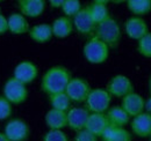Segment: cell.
Listing matches in <instances>:
<instances>
[{"label":"cell","mask_w":151,"mask_h":141,"mask_svg":"<svg viewBox=\"0 0 151 141\" xmlns=\"http://www.w3.org/2000/svg\"><path fill=\"white\" fill-rule=\"evenodd\" d=\"M60 8L66 18L71 19L75 18L83 7H81V2L79 0H64Z\"/></svg>","instance_id":"26"},{"label":"cell","mask_w":151,"mask_h":141,"mask_svg":"<svg viewBox=\"0 0 151 141\" xmlns=\"http://www.w3.org/2000/svg\"><path fill=\"white\" fill-rule=\"evenodd\" d=\"M0 141H8V139L5 137L4 133H0Z\"/></svg>","instance_id":"34"},{"label":"cell","mask_w":151,"mask_h":141,"mask_svg":"<svg viewBox=\"0 0 151 141\" xmlns=\"http://www.w3.org/2000/svg\"><path fill=\"white\" fill-rule=\"evenodd\" d=\"M106 117L109 125L115 127H124L129 123V116L127 112L121 108V105L109 106V109L106 111Z\"/></svg>","instance_id":"17"},{"label":"cell","mask_w":151,"mask_h":141,"mask_svg":"<svg viewBox=\"0 0 151 141\" xmlns=\"http://www.w3.org/2000/svg\"><path fill=\"white\" fill-rule=\"evenodd\" d=\"M44 120L49 130H62L68 126L66 112L55 110V109H50L47 112Z\"/></svg>","instance_id":"19"},{"label":"cell","mask_w":151,"mask_h":141,"mask_svg":"<svg viewBox=\"0 0 151 141\" xmlns=\"http://www.w3.org/2000/svg\"><path fill=\"white\" fill-rule=\"evenodd\" d=\"M63 1L64 0H50L49 4H50V6L52 8H60L62 5H63Z\"/></svg>","instance_id":"32"},{"label":"cell","mask_w":151,"mask_h":141,"mask_svg":"<svg viewBox=\"0 0 151 141\" xmlns=\"http://www.w3.org/2000/svg\"><path fill=\"white\" fill-rule=\"evenodd\" d=\"M71 79V72L66 67L59 65L52 66L43 74L41 89L49 96L58 93H64Z\"/></svg>","instance_id":"1"},{"label":"cell","mask_w":151,"mask_h":141,"mask_svg":"<svg viewBox=\"0 0 151 141\" xmlns=\"http://www.w3.org/2000/svg\"><path fill=\"white\" fill-rule=\"evenodd\" d=\"M4 134L8 141H26L30 134L29 125L20 118H14L6 124Z\"/></svg>","instance_id":"8"},{"label":"cell","mask_w":151,"mask_h":141,"mask_svg":"<svg viewBox=\"0 0 151 141\" xmlns=\"http://www.w3.org/2000/svg\"><path fill=\"white\" fill-rule=\"evenodd\" d=\"M109 125L105 113H90L87 122L85 125V130L92 133L94 137H101L105 128Z\"/></svg>","instance_id":"16"},{"label":"cell","mask_w":151,"mask_h":141,"mask_svg":"<svg viewBox=\"0 0 151 141\" xmlns=\"http://www.w3.org/2000/svg\"><path fill=\"white\" fill-rule=\"evenodd\" d=\"M38 75V68L37 66L29 61V60H23L20 64H18V66L14 70V75L13 78L17 79L18 81H20L23 85L30 83L33 82Z\"/></svg>","instance_id":"11"},{"label":"cell","mask_w":151,"mask_h":141,"mask_svg":"<svg viewBox=\"0 0 151 141\" xmlns=\"http://www.w3.org/2000/svg\"><path fill=\"white\" fill-rule=\"evenodd\" d=\"M43 141H69V138L62 130H49L44 134Z\"/></svg>","instance_id":"28"},{"label":"cell","mask_w":151,"mask_h":141,"mask_svg":"<svg viewBox=\"0 0 151 141\" xmlns=\"http://www.w3.org/2000/svg\"><path fill=\"white\" fill-rule=\"evenodd\" d=\"M11 115H12V104L4 96H0V120L8 119Z\"/></svg>","instance_id":"29"},{"label":"cell","mask_w":151,"mask_h":141,"mask_svg":"<svg viewBox=\"0 0 151 141\" xmlns=\"http://www.w3.org/2000/svg\"><path fill=\"white\" fill-rule=\"evenodd\" d=\"M132 132L139 138H150L151 135V115L142 112L134 117L130 123Z\"/></svg>","instance_id":"14"},{"label":"cell","mask_w":151,"mask_h":141,"mask_svg":"<svg viewBox=\"0 0 151 141\" xmlns=\"http://www.w3.org/2000/svg\"><path fill=\"white\" fill-rule=\"evenodd\" d=\"M75 141H96V137H94L92 133H90L88 131H86L84 128V130L77 132Z\"/></svg>","instance_id":"30"},{"label":"cell","mask_w":151,"mask_h":141,"mask_svg":"<svg viewBox=\"0 0 151 141\" xmlns=\"http://www.w3.org/2000/svg\"><path fill=\"white\" fill-rule=\"evenodd\" d=\"M90 116V111L86 108H71L66 112L68 117V126L72 131H81L85 128V125L87 122V118Z\"/></svg>","instance_id":"12"},{"label":"cell","mask_w":151,"mask_h":141,"mask_svg":"<svg viewBox=\"0 0 151 141\" xmlns=\"http://www.w3.org/2000/svg\"><path fill=\"white\" fill-rule=\"evenodd\" d=\"M127 7L134 16L141 18L151 12V0H128Z\"/></svg>","instance_id":"24"},{"label":"cell","mask_w":151,"mask_h":141,"mask_svg":"<svg viewBox=\"0 0 151 141\" xmlns=\"http://www.w3.org/2000/svg\"><path fill=\"white\" fill-rule=\"evenodd\" d=\"M96 38H99L101 42H104L109 49H114L120 44V41L122 38V33L119 22L109 16L105 21L98 23L95 26L94 33Z\"/></svg>","instance_id":"2"},{"label":"cell","mask_w":151,"mask_h":141,"mask_svg":"<svg viewBox=\"0 0 151 141\" xmlns=\"http://www.w3.org/2000/svg\"><path fill=\"white\" fill-rule=\"evenodd\" d=\"M144 103H145V100L143 98V96L132 91L122 98L121 108L127 112L129 117L134 118L141 115L142 112H144Z\"/></svg>","instance_id":"9"},{"label":"cell","mask_w":151,"mask_h":141,"mask_svg":"<svg viewBox=\"0 0 151 141\" xmlns=\"http://www.w3.org/2000/svg\"><path fill=\"white\" fill-rule=\"evenodd\" d=\"M8 31V23H7V19L5 18L1 13H0V35L5 34Z\"/></svg>","instance_id":"31"},{"label":"cell","mask_w":151,"mask_h":141,"mask_svg":"<svg viewBox=\"0 0 151 141\" xmlns=\"http://www.w3.org/2000/svg\"><path fill=\"white\" fill-rule=\"evenodd\" d=\"M144 112L151 115V95L149 96V98L145 101V103H144Z\"/></svg>","instance_id":"33"},{"label":"cell","mask_w":151,"mask_h":141,"mask_svg":"<svg viewBox=\"0 0 151 141\" xmlns=\"http://www.w3.org/2000/svg\"><path fill=\"white\" fill-rule=\"evenodd\" d=\"M28 34H29V37L36 43H47L52 37L51 24H48V23L36 24L29 29Z\"/></svg>","instance_id":"23"},{"label":"cell","mask_w":151,"mask_h":141,"mask_svg":"<svg viewBox=\"0 0 151 141\" xmlns=\"http://www.w3.org/2000/svg\"><path fill=\"white\" fill-rule=\"evenodd\" d=\"M20 14L24 18H38L45 9L44 0H20L19 1Z\"/></svg>","instance_id":"15"},{"label":"cell","mask_w":151,"mask_h":141,"mask_svg":"<svg viewBox=\"0 0 151 141\" xmlns=\"http://www.w3.org/2000/svg\"><path fill=\"white\" fill-rule=\"evenodd\" d=\"M111 101L112 96L106 91V89L95 88L91 90L85 103L90 113H105L109 109Z\"/></svg>","instance_id":"4"},{"label":"cell","mask_w":151,"mask_h":141,"mask_svg":"<svg viewBox=\"0 0 151 141\" xmlns=\"http://www.w3.org/2000/svg\"><path fill=\"white\" fill-rule=\"evenodd\" d=\"M137 51L145 58H151V33L149 31L137 42Z\"/></svg>","instance_id":"27"},{"label":"cell","mask_w":151,"mask_h":141,"mask_svg":"<svg viewBox=\"0 0 151 141\" xmlns=\"http://www.w3.org/2000/svg\"><path fill=\"white\" fill-rule=\"evenodd\" d=\"M49 102L51 109L55 110H59V111H64L68 112L71 108V100L69 98V96L64 93H58V94H54L49 96Z\"/></svg>","instance_id":"25"},{"label":"cell","mask_w":151,"mask_h":141,"mask_svg":"<svg viewBox=\"0 0 151 141\" xmlns=\"http://www.w3.org/2000/svg\"><path fill=\"white\" fill-rule=\"evenodd\" d=\"M72 23H73V27L77 29V31L85 36L91 35L92 33H94L95 26H96L87 7H83L80 9V12L73 18Z\"/></svg>","instance_id":"10"},{"label":"cell","mask_w":151,"mask_h":141,"mask_svg":"<svg viewBox=\"0 0 151 141\" xmlns=\"http://www.w3.org/2000/svg\"><path fill=\"white\" fill-rule=\"evenodd\" d=\"M8 30L14 35H22L29 31V23L27 19L20 13H13L7 19Z\"/></svg>","instance_id":"21"},{"label":"cell","mask_w":151,"mask_h":141,"mask_svg":"<svg viewBox=\"0 0 151 141\" xmlns=\"http://www.w3.org/2000/svg\"><path fill=\"white\" fill-rule=\"evenodd\" d=\"M106 91L112 97L123 98L124 96L134 91V86H132V80L128 76L123 74H117V75H114L108 81Z\"/></svg>","instance_id":"7"},{"label":"cell","mask_w":151,"mask_h":141,"mask_svg":"<svg viewBox=\"0 0 151 141\" xmlns=\"http://www.w3.org/2000/svg\"><path fill=\"white\" fill-rule=\"evenodd\" d=\"M149 90H150V94H151V76L149 79Z\"/></svg>","instance_id":"35"},{"label":"cell","mask_w":151,"mask_h":141,"mask_svg":"<svg viewBox=\"0 0 151 141\" xmlns=\"http://www.w3.org/2000/svg\"><path fill=\"white\" fill-rule=\"evenodd\" d=\"M124 30L128 37H130L132 39H136V41L141 39L143 36L149 33L147 22L142 18H137V16H132L126 21Z\"/></svg>","instance_id":"13"},{"label":"cell","mask_w":151,"mask_h":141,"mask_svg":"<svg viewBox=\"0 0 151 141\" xmlns=\"http://www.w3.org/2000/svg\"><path fill=\"white\" fill-rule=\"evenodd\" d=\"M150 141H151V135H150Z\"/></svg>","instance_id":"36"},{"label":"cell","mask_w":151,"mask_h":141,"mask_svg":"<svg viewBox=\"0 0 151 141\" xmlns=\"http://www.w3.org/2000/svg\"><path fill=\"white\" fill-rule=\"evenodd\" d=\"M2 93L4 97L11 104H21L28 97V90L26 88V85L21 83L14 78H9L5 82Z\"/></svg>","instance_id":"5"},{"label":"cell","mask_w":151,"mask_h":141,"mask_svg":"<svg viewBox=\"0 0 151 141\" xmlns=\"http://www.w3.org/2000/svg\"><path fill=\"white\" fill-rule=\"evenodd\" d=\"M100 138L102 141H132V133L124 127H115L108 125Z\"/></svg>","instance_id":"20"},{"label":"cell","mask_w":151,"mask_h":141,"mask_svg":"<svg viewBox=\"0 0 151 141\" xmlns=\"http://www.w3.org/2000/svg\"><path fill=\"white\" fill-rule=\"evenodd\" d=\"M107 2L108 1H104V0H94L87 6L88 12H90L91 16L93 19V21L95 22V24L105 21L106 19L111 16L109 12H108Z\"/></svg>","instance_id":"22"},{"label":"cell","mask_w":151,"mask_h":141,"mask_svg":"<svg viewBox=\"0 0 151 141\" xmlns=\"http://www.w3.org/2000/svg\"><path fill=\"white\" fill-rule=\"evenodd\" d=\"M90 83L83 78H72L65 89V94L69 96L71 102L83 103L86 101L88 94L91 93Z\"/></svg>","instance_id":"6"},{"label":"cell","mask_w":151,"mask_h":141,"mask_svg":"<svg viewBox=\"0 0 151 141\" xmlns=\"http://www.w3.org/2000/svg\"><path fill=\"white\" fill-rule=\"evenodd\" d=\"M51 30H52V36L57 38H66L68 36L72 34L73 30L72 20L66 16L57 18L51 23Z\"/></svg>","instance_id":"18"},{"label":"cell","mask_w":151,"mask_h":141,"mask_svg":"<svg viewBox=\"0 0 151 141\" xmlns=\"http://www.w3.org/2000/svg\"><path fill=\"white\" fill-rule=\"evenodd\" d=\"M84 56L91 64H104L109 56V48L95 36H92L84 45Z\"/></svg>","instance_id":"3"}]
</instances>
